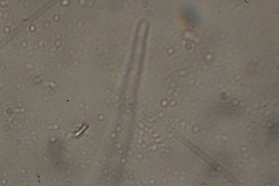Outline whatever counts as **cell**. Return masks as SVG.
<instances>
[{"mask_svg":"<svg viewBox=\"0 0 279 186\" xmlns=\"http://www.w3.org/2000/svg\"><path fill=\"white\" fill-rule=\"evenodd\" d=\"M183 143L186 147H188L189 149H190L192 152H194L196 155L200 157L201 159L203 160L206 163L211 166L213 169L219 172H223V175L225 177H226L228 175L227 172H223V170L221 168V166H220L219 164L217 163V162H216L215 160H214L212 158H211L205 152L202 151L198 146H197L196 145H194L193 143L190 142V141L188 139L183 140Z\"/></svg>","mask_w":279,"mask_h":186,"instance_id":"obj_1","label":"cell"}]
</instances>
